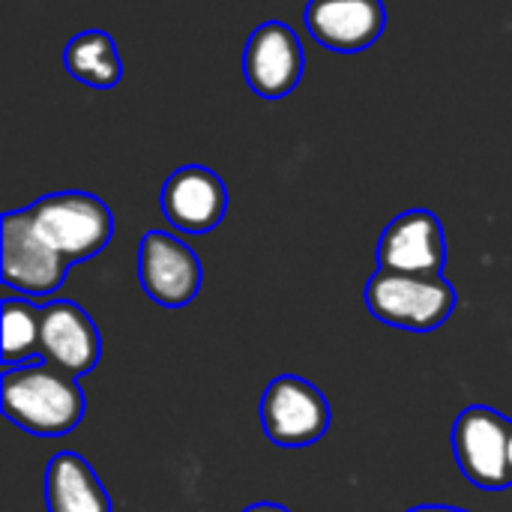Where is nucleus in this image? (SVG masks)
<instances>
[{
  "label": "nucleus",
  "instance_id": "nucleus-1",
  "mask_svg": "<svg viewBox=\"0 0 512 512\" xmlns=\"http://www.w3.org/2000/svg\"><path fill=\"white\" fill-rule=\"evenodd\" d=\"M0 405L12 426L36 438H60L78 429L87 408L78 378L45 360L3 369Z\"/></svg>",
  "mask_w": 512,
  "mask_h": 512
},
{
  "label": "nucleus",
  "instance_id": "nucleus-2",
  "mask_svg": "<svg viewBox=\"0 0 512 512\" xmlns=\"http://www.w3.org/2000/svg\"><path fill=\"white\" fill-rule=\"evenodd\" d=\"M456 288L444 276H420V273H393L381 270L366 285L369 312L390 327L411 333L438 330L456 309Z\"/></svg>",
  "mask_w": 512,
  "mask_h": 512
},
{
  "label": "nucleus",
  "instance_id": "nucleus-3",
  "mask_svg": "<svg viewBox=\"0 0 512 512\" xmlns=\"http://www.w3.org/2000/svg\"><path fill=\"white\" fill-rule=\"evenodd\" d=\"M27 213L36 231L69 264L99 255L114 234V216L108 204L90 192H54L33 201Z\"/></svg>",
  "mask_w": 512,
  "mask_h": 512
},
{
  "label": "nucleus",
  "instance_id": "nucleus-4",
  "mask_svg": "<svg viewBox=\"0 0 512 512\" xmlns=\"http://www.w3.org/2000/svg\"><path fill=\"white\" fill-rule=\"evenodd\" d=\"M69 261L36 231L27 207L3 213L0 222V279L6 288L42 300L66 279Z\"/></svg>",
  "mask_w": 512,
  "mask_h": 512
},
{
  "label": "nucleus",
  "instance_id": "nucleus-5",
  "mask_svg": "<svg viewBox=\"0 0 512 512\" xmlns=\"http://www.w3.org/2000/svg\"><path fill=\"white\" fill-rule=\"evenodd\" d=\"M510 429L501 411L489 405L465 408L453 423V453L459 471L486 492L510 489Z\"/></svg>",
  "mask_w": 512,
  "mask_h": 512
},
{
  "label": "nucleus",
  "instance_id": "nucleus-6",
  "mask_svg": "<svg viewBox=\"0 0 512 512\" xmlns=\"http://www.w3.org/2000/svg\"><path fill=\"white\" fill-rule=\"evenodd\" d=\"M261 426L264 435L276 447L300 450L318 444L330 429V405L324 393L297 375H279L267 384L261 405Z\"/></svg>",
  "mask_w": 512,
  "mask_h": 512
},
{
  "label": "nucleus",
  "instance_id": "nucleus-7",
  "mask_svg": "<svg viewBox=\"0 0 512 512\" xmlns=\"http://www.w3.org/2000/svg\"><path fill=\"white\" fill-rule=\"evenodd\" d=\"M138 282L144 294L165 306H189L204 282L198 255L168 231H147L138 243Z\"/></svg>",
  "mask_w": 512,
  "mask_h": 512
},
{
  "label": "nucleus",
  "instance_id": "nucleus-8",
  "mask_svg": "<svg viewBox=\"0 0 512 512\" xmlns=\"http://www.w3.org/2000/svg\"><path fill=\"white\" fill-rule=\"evenodd\" d=\"M306 69L300 36L285 21H264L243 48V75L255 96L285 99L297 90Z\"/></svg>",
  "mask_w": 512,
  "mask_h": 512
},
{
  "label": "nucleus",
  "instance_id": "nucleus-9",
  "mask_svg": "<svg viewBox=\"0 0 512 512\" xmlns=\"http://www.w3.org/2000/svg\"><path fill=\"white\" fill-rule=\"evenodd\" d=\"M378 267L393 273L441 276L447 264L444 225L432 210L399 213L378 240Z\"/></svg>",
  "mask_w": 512,
  "mask_h": 512
},
{
  "label": "nucleus",
  "instance_id": "nucleus-10",
  "mask_svg": "<svg viewBox=\"0 0 512 512\" xmlns=\"http://www.w3.org/2000/svg\"><path fill=\"white\" fill-rule=\"evenodd\" d=\"M39 357L72 378L90 375L102 360V336L93 318L72 300H51L42 306Z\"/></svg>",
  "mask_w": 512,
  "mask_h": 512
},
{
  "label": "nucleus",
  "instance_id": "nucleus-11",
  "mask_svg": "<svg viewBox=\"0 0 512 512\" xmlns=\"http://www.w3.org/2000/svg\"><path fill=\"white\" fill-rule=\"evenodd\" d=\"M159 207L177 231L207 234L222 225L228 213V189L216 171L204 165H183L162 183Z\"/></svg>",
  "mask_w": 512,
  "mask_h": 512
},
{
  "label": "nucleus",
  "instance_id": "nucleus-12",
  "mask_svg": "<svg viewBox=\"0 0 512 512\" xmlns=\"http://www.w3.org/2000/svg\"><path fill=\"white\" fill-rule=\"evenodd\" d=\"M303 21L327 51L360 54L384 36L387 6L384 0H309Z\"/></svg>",
  "mask_w": 512,
  "mask_h": 512
},
{
  "label": "nucleus",
  "instance_id": "nucleus-13",
  "mask_svg": "<svg viewBox=\"0 0 512 512\" xmlns=\"http://www.w3.org/2000/svg\"><path fill=\"white\" fill-rule=\"evenodd\" d=\"M48 512H111V498L96 471L78 453H57L45 468Z\"/></svg>",
  "mask_w": 512,
  "mask_h": 512
},
{
  "label": "nucleus",
  "instance_id": "nucleus-14",
  "mask_svg": "<svg viewBox=\"0 0 512 512\" xmlns=\"http://www.w3.org/2000/svg\"><path fill=\"white\" fill-rule=\"evenodd\" d=\"M63 66L75 81L96 90H111L123 78V57L114 36L105 30L75 33L63 48Z\"/></svg>",
  "mask_w": 512,
  "mask_h": 512
},
{
  "label": "nucleus",
  "instance_id": "nucleus-15",
  "mask_svg": "<svg viewBox=\"0 0 512 512\" xmlns=\"http://www.w3.org/2000/svg\"><path fill=\"white\" fill-rule=\"evenodd\" d=\"M39 330L42 306H33L24 297H3V369L24 366L39 357Z\"/></svg>",
  "mask_w": 512,
  "mask_h": 512
},
{
  "label": "nucleus",
  "instance_id": "nucleus-16",
  "mask_svg": "<svg viewBox=\"0 0 512 512\" xmlns=\"http://www.w3.org/2000/svg\"><path fill=\"white\" fill-rule=\"evenodd\" d=\"M243 512H291L288 507H282V504H270V501H261V504H252V507H246Z\"/></svg>",
  "mask_w": 512,
  "mask_h": 512
},
{
  "label": "nucleus",
  "instance_id": "nucleus-17",
  "mask_svg": "<svg viewBox=\"0 0 512 512\" xmlns=\"http://www.w3.org/2000/svg\"><path fill=\"white\" fill-rule=\"evenodd\" d=\"M408 512H468L459 507H441V504H423V507H411Z\"/></svg>",
  "mask_w": 512,
  "mask_h": 512
},
{
  "label": "nucleus",
  "instance_id": "nucleus-18",
  "mask_svg": "<svg viewBox=\"0 0 512 512\" xmlns=\"http://www.w3.org/2000/svg\"><path fill=\"white\" fill-rule=\"evenodd\" d=\"M510 480H512V429H510Z\"/></svg>",
  "mask_w": 512,
  "mask_h": 512
}]
</instances>
